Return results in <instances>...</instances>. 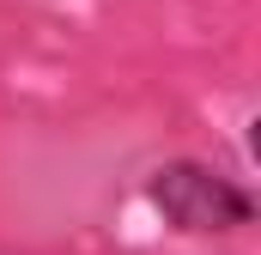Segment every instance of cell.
<instances>
[{"label":"cell","mask_w":261,"mask_h":255,"mask_svg":"<svg viewBox=\"0 0 261 255\" xmlns=\"http://www.w3.org/2000/svg\"><path fill=\"white\" fill-rule=\"evenodd\" d=\"M146 200L182 237H231V231L255 225V194L200 158H164L146 176Z\"/></svg>","instance_id":"obj_1"}]
</instances>
